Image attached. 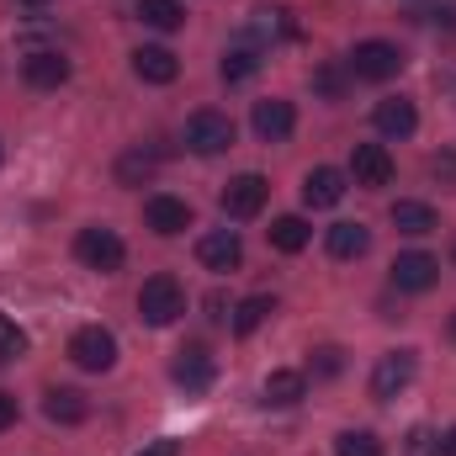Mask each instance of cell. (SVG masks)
Segmentation results:
<instances>
[{"mask_svg":"<svg viewBox=\"0 0 456 456\" xmlns=\"http://www.w3.org/2000/svg\"><path fill=\"white\" fill-rule=\"evenodd\" d=\"M186 314V287L175 281V276H149L143 287H138V319L143 324H154V330H165V324H175Z\"/></svg>","mask_w":456,"mask_h":456,"instance_id":"cell-1","label":"cell"},{"mask_svg":"<svg viewBox=\"0 0 456 456\" xmlns=\"http://www.w3.org/2000/svg\"><path fill=\"white\" fill-rule=\"evenodd\" d=\"M75 255H80V265H91L102 276L122 271V260H127V249H122V239H117L112 228H80L75 233Z\"/></svg>","mask_w":456,"mask_h":456,"instance_id":"cell-2","label":"cell"},{"mask_svg":"<svg viewBox=\"0 0 456 456\" xmlns=\"http://www.w3.org/2000/svg\"><path fill=\"white\" fill-rule=\"evenodd\" d=\"M69 361H75L80 371H112V366H117V340H112V330H102V324H86V330H75V340H69Z\"/></svg>","mask_w":456,"mask_h":456,"instance_id":"cell-3","label":"cell"},{"mask_svg":"<svg viewBox=\"0 0 456 456\" xmlns=\"http://www.w3.org/2000/svg\"><path fill=\"white\" fill-rule=\"evenodd\" d=\"M398 69H403L398 43L371 37V43H355V53H350V75H355V80H393Z\"/></svg>","mask_w":456,"mask_h":456,"instance_id":"cell-4","label":"cell"},{"mask_svg":"<svg viewBox=\"0 0 456 456\" xmlns=\"http://www.w3.org/2000/svg\"><path fill=\"white\" fill-rule=\"evenodd\" d=\"M186 149L191 154H224V149H233V122H228V112H191L186 117Z\"/></svg>","mask_w":456,"mask_h":456,"instance_id":"cell-5","label":"cell"},{"mask_svg":"<svg viewBox=\"0 0 456 456\" xmlns=\"http://www.w3.org/2000/svg\"><path fill=\"white\" fill-rule=\"evenodd\" d=\"M436 281H441V260H436V255L409 249V255L393 260V287H398V292H430Z\"/></svg>","mask_w":456,"mask_h":456,"instance_id":"cell-6","label":"cell"},{"mask_svg":"<svg viewBox=\"0 0 456 456\" xmlns=\"http://www.w3.org/2000/svg\"><path fill=\"white\" fill-rule=\"evenodd\" d=\"M414 382V350H387L382 361H377V371H371V398H398L403 387Z\"/></svg>","mask_w":456,"mask_h":456,"instance_id":"cell-7","label":"cell"},{"mask_svg":"<svg viewBox=\"0 0 456 456\" xmlns=\"http://www.w3.org/2000/svg\"><path fill=\"white\" fill-rule=\"evenodd\" d=\"M265 197H271V186H265V175H233L224 186V213L228 218H255L260 208H265Z\"/></svg>","mask_w":456,"mask_h":456,"instance_id":"cell-8","label":"cell"},{"mask_svg":"<svg viewBox=\"0 0 456 456\" xmlns=\"http://www.w3.org/2000/svg\"><path fill=\"white\" fill-rule=\"evenodd\" d=\"M197 260H202L208 271H239V265H244V244H239L233 228H213V233L197 239Z\"/></svg>","mask_w":456,"mask_h":456,"instance_id":"cell-9","label":"cell"},{"mask_svg":"<svg viewBox=\"0 0 456 456\" xmlns=\"http://www.w3.org/2000/svg\"><path fill=\"white\" fill-rule=\"evenodd\" d=\"M143 224L154 228L159 239H175V233L191 228V208H186L181 197H149V202H143Z\"/></svg>","mask_w":456,"mask_h":456,"instance_id":"cell-10","label":"cell"},{"mask_svg":"<svg viewBox=\"0 0 456 456\" xmlns=\"http://www.w3.org/2000/svg\"><path fill=\"white\" fill-rule=\"evenodd\" d=\"M21 80H27V86H37V91H53V86H64V80H69V59H64V53H53V48H37V53H27V59H21Z\"/></svg>","mask_w":456,"mask_h":456,"instance_id":"cell-11","label":"cell"},{"mask_svg":"<svg viewBox=\"0 0 456 456\" xmlns=\"http://www.w3.org/2000/svg\"><path fill=\"white\" fill-rule=\"evenodd\" d=\"M350 175H355V186H387V181H393V154H387L382 143H355Z\"/></svg>","mask_w":456,"mask_h":456,"instance_id":"cell-12","label":"cell"},{"mask_svg":"<svg viewBox=\"0 0 456 456\" xmlns=\"http://www.w3.org/2000/svg\"><path fill=\"white\" fill-rule=\"evenodd\" d=\"M255 133L265 138V143H281V138H292V127H297V112H292V102H255Z\"/></svg>","mask_w":456,"mask_h":456,"instance_id":"cell-13","label":"cell"},{"mask_svg":"<svg viewBox=\"0 0 456 456\" xmlns=\"http://www.w3.org/2000/svg\"><path fill=\"white\" fill-rule=\"evenodd\" d=\"M371 122H377V133H382V138H409V133L419 127V112H414V102L387 96V102H377Z\"/></svg>","mask_w":456,"mask_h":456,"instance_id":"cell-14","label":"cell"},{"mask_svg":"<svg viewBox=\"0 0 456 456\" xmlns=\"http://www.w3.org/2000/svg\"><path fill=\"white\" fill-rule=\"evenodd\" d=\"M340 197H345V170L319 165V170L303 175V202H308V208H335Z\"/></svg>","mask_w":456,"mask_h":456,"instance_id":"cell-15","label":"cell"},{"mask_svg":"<svg viewBox=\"0 0 456 456\" xmlns=\"http://www.w3.org/2000/svg\"><path fill=\"white\" fill-rule=\"evenodd\" d=\"M170 377H175L186 393H208V387H213V361H208V350H202V345L181 350L175 366H170Z\"/></svg>","mask_w":456,"mask_h":456,"instance_id":"cell-16","label":"cell"},{"mask_svg":"<svg viewBox=\"0 0 456 456\" xmlns=\"http://www.w3.org/2000/svg\"><path fill=\"white\" fill-rule=\"evenodd\" d=\"M133 75L149 80V86H170V80L181 75V59H175L170 48H138V53H133Z\"/></svg>","mask_w":456,"mask_h":456,"instance_id":"cell-17","label":"cell"},{"mask_svg":"<svg viewBox=\"0 0 456 456\" xmlns=\"http://www.w3.org/2000/svg\"><path fill=\"white\" fill-rule=\"evenodd\" d=\"M43 414H48L53 425H80V419L91 414V403H86V393H75V387H48Z\"/></svg>","mask_w":456,"mask_h":456,"instance_id":"cell-18","label":"cell"},{"mask_svg":"<svg viewBox=\"0 0 456 456\" xmlns=\"http://www.w3.org/2000/svg\"><path fill=\"white\" fill-rule=\"evenodd\" d=\"M324 244H330V255L335 260H355V255H366L371 249V233L361 224H335L330 233H324Z\"/></svg>","mask_w":456,"mask_h":456,"instance_id":"cell-19","label":"cell"},{"mask_svg":"<svg viewBox=\"0 0 456 456\" xmlns=\"http://www.w3.org/2000/svg\"><path fill=\"white\" fill-rule=\"evenodd\" d=\"M303 393H308V377L303 371H271L265 377V403H276V409L303 403Z\"/></svg>","mask_w":456,"mask_h":456,"instance_id":"cell-20","label":"cell"},{"mask_svg":"<svg viewBox=\"0 0 456 456\" xmlns=\"http://www.w3.org/2000/svg\"><path fill=\"white\" fill-rule=\"evenodd\" d=\"M393 228L419 239V233H436L441 224H436V208H425V202H393Z\"/></svg>","mask_w":456,"mask_h":456,"instance_id":"cell-21","label":"cell"},{"mask_svg":"<svg viewBox=\"0 0 456 456\" xmlns=\"http://www.w3.org/2000/svg\"><path fill=\"white\" fill-rule=\"evenodd\" d=\"M308 239H314V228L303 224L297 213H287V218H276V224H271V244H276L281 255H297Z\"/></svg>","mask_w":456,"mask_h":456,"instance_id":"cell-22","label":"cell"},{"mask_svg":"<svg viewBox=\"0 0 456 456\" xmlns=\"http://www.w3.org/2000/svg\"><path fill=\"white\" fill-rule=\"evenodd\" d=\"M271 314H276V303H271V297H244V303L233 308V335H255Z\"/></svg>","mask_w":456,"mask_h":456,"instance_id":"cell-23","label":"cell"},{"mask_svg":"<svg viewBox=\"0 0 456 456\" xmlns=\"http://www.w3.org/2000/svg\"><path fill=\"white\" fill-rule=\"evenodd\" d=\"M138 16H143L149 27H159V32H175V27L186 21L181 0H138Z\"/></svg>","mask_w":456,"mask_h":456,"instance_id":"cell-24","label":"cell"},{"mask_svg":"<svg viewBox=\"0 0 456 456\" xmlns=\"http://www.w3.org/2000/svg\"><path fill=\"white\" fill-rule=\"evenodd\" d=\"M255 69H260V53H255V48H233V53H224V80L228 86L249 80Z\"/></svg>","mask_w":456,"mask_h":456,"instance_id":"cell-25","label":"cell"},{"mask_svg":"<svg viewBox=\"0 0 456 456\" xmlns=\"http://www.w3.org/2000/svg\"><path fill=\"white\" fill-rule=\"evenodd\" d=\"M335 456H382V441L371 430H345L335 441Z\"/></svg>","mask_w":456,"mask_h":456,"instance_id":"cell-26","label":"cell"},{"mask_svg":"<svg viewBox=\"0 0 456 456\" xmlns=\"http://www.w3.org/2000/svg\"><path fill=\"white\" fill-rule=\"evenodd\" d=\"M21 355H27V335L0 314V366H11V361H21Z\"/></svg>","mask_w":456,"mask_h":456,"instance_id":"cell-27","label":"cell"},{"mask_svg":"<svg viewBox=\"0 0 456 456\" xmlns=\"http://www.w3.org/2000/svg\"><path fill=\"white\" fill-rule=\"evenodd\" d=\"M149 170H154V159H149L143 149H133V154H122V159H117V181H122V186H133V181H143Z\"/></svg>","mask_w":456,"mask_h":456,"instance_id":"cell-28","label":"cell"},{"mask_svg":"<svg viewBox=\"0 0 456 456\" xmlns=\"http://www.w3.org/2000/svg\"><path fill=\"white\" fill-rule=\"evenodd\" d=\"M260 21H255V32L260 37H276V32H292V21H287V11H255Z\"/></svg>","mask_w":456,"mask_h":456,"instance_id":"cell-29","label":"cell"},{"mask_svg":"<svg viewBox=\"0 0 456 456\" xmlns=\"http://www.w3.org/2000/svg\"><path fill=\"white\" fill-rule=\"evenodd\" d=\"M430 175H436V181H441V186H456V154H452V149H446V154H436V159H430Z\"/></svg>","mask_w":456,"mask_h":456,"instance_id":"cell-30","label":"cell"},{"mask_svg":"<svg viewBox=\"0 0 456 456\" xmlns=\"http://www.w3.org/2000/svg\"><path fill=\"white\" fill-rule=\"evenodd\" d=\"M314 371H319V377H335V371H340V350H335V345H330V350H319Z\"/></svg>","mask_w":456,"mask_h":456,"instance_id":"cell-31","label":"cell"},{"mask_svg":"<svg viewBox=\"0 0 456 456\" xmlns=\"http://www.w3.org/2000/svg\"><path fill=\"white\" fill-rule=\"evenodd\" d=\"M314 86H319L324 96H340V91H345V80L335 75V69H319V75H314Z\"/></svg>","mask_w":456,"mask_h":456,"instance_id":"cell-32","label":"cell"},{"mask_svg":"<svg viewBox=\"0 0 456 456\" xmlns=\"http://www.w3.org/2000/svg\"><path fill=\"white\" fill-rule=\"evenodd\" d=\"M11 425H16V398L0 393V430H11Z\"/></svg>","mask_w":456,"mask_h":456,"instance_id":"cell-33","label":"cell"},{"mask_svg":"<svg viewBox=\"0 0 456 456\" xmlns=\"http://www.w3.org/2000/svg\"><path fill=\"white\" fill-rule=\"evenodd\" d=\"M138 456H181V441H154L149 452H138Z\"/></svg>","mask_w":456,"mask_h":456,"instance_id":"cell-34","label":"cell"},{"mask_svg":"<svg viewBox=\"0 0 456 456\" xmlns=\"http://www.w3.org/2000/svg\"><path fill=\"white\" fill-rule=\"evenodd\" d=\"M441 456H456V425L446 430V436H441Z\"/></svg>","mask_w":456,"mask_h":456,"instance_id":"cell-35","label":"cell"},{"mask_svg":"<svg viewBox=\"0 0 456 456\" xmlns=\"http://www.w3.org/2000/svg\"><path fill=\"white\" fill-rule=\"evenodd\" d=\"M452 340H456V314H452Z\"/></svg>","mask_w":456,"mask_h":456,"instance_id":"cell-36","label":"cell"},{"mask_svg":"<svg viewBox=\"0 0 456 456\" xmlns=\"http://www.w3.org/2000/svg\"><path fill=\"white\" fill-rule=\"evenodd\" d=\"M21 5H43V0H21Z\"/></svg>","mask_w":456,"mask_h":456,"instance_id":"cell-37","label":"cell"},{"mask_svg":"<svg viewBox=\"0 0 456 456\" xmlns=\"http://www.w3.org/2000/svg\"><path fill=\"white\" fill-rule=\"evenodd\" d=\"M0 159H5V149H0Z\"/></svg>","mask_w":456,"mask_h":456,"instance_id":"cell-38","label":"cell"}]
</instances>
